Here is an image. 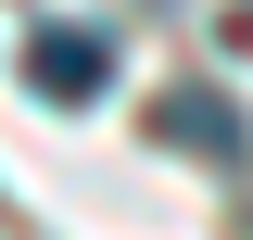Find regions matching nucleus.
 <instances>
[{"instance_id":"obj_1","label":"nucleus","mask_w":253,"mask_h":240,"mask_svg":"<svg viewBox=\"0 0 253 240\" xmlns=\"http://www.w3.org/2000/svg\"><path fill=\"white\" fill-rule=\"evenodd\" d=\"M26 89L63 101V114L101 101V89H114V38H101V26H38V38H26Z\"/></svg>"},{"instance_id":"obj_2","label":"nucleus","mask_w":253,"mask_h":240,"mask_svg":"<svg viewBox=\"0 0 253 240\" xmlns=\"http://www.w3.org/2000/svg\"><path fill=\"white\" fill-rule=\"evenodd\" d=\"M165 139H177V152H241V114H228V101H165Z\"/></svg>"}]
</instances>
